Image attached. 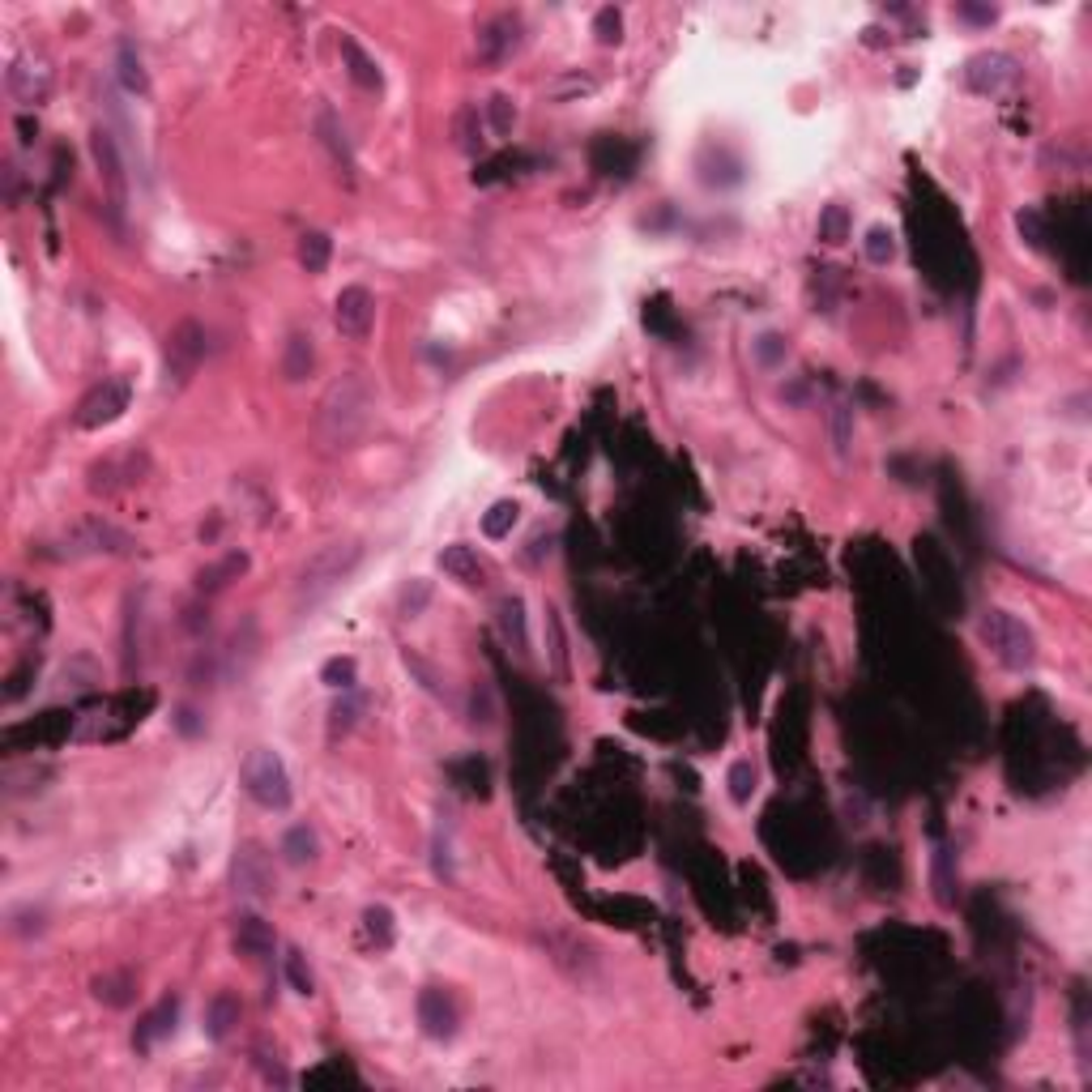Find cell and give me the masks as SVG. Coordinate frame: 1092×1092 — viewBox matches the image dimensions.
<instances>
[{
	"label": "cell",
	"instance_id": "cell-34",
	"mask_svg": "<svg viewBox=\"0 0 1092 1092\" xmlns=\"http://www.w3.org/2000/svg\"><path fill=\"white\" fill-rule=\"evenodd\" d=\"M487 111H491V129H495V133H500V137H504V133H513V120H517L513 98H508V94H495Z\"/></svg>",
	"mask_w": 1092,
	"mask_h": 1092
},
{
	"label": "cell",
	"instance_id": "cell-11",
	"mask_svg": "<svg viewBox=\"0 0 1092 1092\" xmlns=\"http://www.w3.org/2000/svg\"><path fill=\"white\" fill-rule=\"evenodd\" d=\"M521 48V22L517 18H495V22H487L482 26V35H478V56L487 64H500V61H508V56H513Z\"/></svg>",
	"mask_w": 1092,
	"mask_h": 1092
},
{
	"label": "cell",
	"instance_id": "cell-39",
	"mask_svg": "<svg viewBox=\"0 0 1092 1092\" xmlns=\"http://www.w3.org/2000/svg\"><path fill=\"white\" fill-rule=\"evenodd\" d=\"M960 18H973V22H995V9H960Z\"/></svg>",
	"mask_w": 1092,
	"mask_h": 1092
},
{
	"label": "cell",
	"instance_id": "cell-30",
	"mask_svg": "<svg viewBox=\"0 0 1092 1092\" xmlns=\"http://www.w3.org/2000/svg\"><path fill=\"white\" fill-rule=\"evenodd\" d=\"M786 354H789V342H786L782 333H760V337H756V359H760V367L786 363Z\"/></svg>",
	"mask_w": 1092,
	"mask_h": 1092
},
{
	"label": "cell",
	"instance_id": "cell-12",
	"mask_svg": "<svg viewBox=\"0 0 1092 1092\" xmlns=\"http://www.w3.org/2000/svg\"><path fill=\"white\" fill-rule=\"evenodd\" d=\"M439 568H444L457 585L465 589H474L487 580V568H482V559H478V550L470 543H448L444 550H439Z\"/></svg>",
	"mask_w": 1092,
	"mask_h": 1092
},
{
	"label": "cell",
	"instance_id": "cell-24",
	"mask_svg": "<svg viewBox=\"0 0 1092 1092\" xmlns=\"http://www.w3.org/2000/svg\"><path fill=\"white\" fill-rule=\"evenodd\" d=\"M726 786H730V798L739 802V806H747V802H751V793H756V786H760L756 764H751V760H734V764H730V773H726Z\"/></svg>",
	"mask_w": 1092,
	"mask_h": 1092
},
{
	"label": "cell",
	"instance_id": "cell-13",
	"mask_svg": "<svg viewBox=\"0 0 1092 1092\" xmlns=\"http://www.w3.org/2000/svg\"><path fill=\"white\" fill-rule=\"evenodd\" d=\"M201 354H205V333L196 329V324H180V329L172 333V346H167V363H172V372L180 380L192 376L196 363H201Z\"/></svg>",
	"mask_w": 1092,
	"mask_h": 1092
},
{
	"label": "cell",
	"instance_id": "cell-27",
	"mask_svg": "<svg viewBox=\"0 0 1092 1092\" xmlns=\"http://www.w3.org/2000/svg\"><path fill=\"white\" fill-rule=\"evenodd\" d=\"M819 239H824V244H845L849 239V209L845 205H828L824 214H819Z\"/></svg>",
	"mask_w": 1092,
	"mask_h": 1092
},
{
	"label": "cell",
	"instance_id": "cell-3",
	"mask_svg": "<svg viewBox=\"0 0 1092 1092\" xmlns=\"http://www.w3.org/2000/svg\"><path fill=\"white\" fill-rule=\"evenodd\" d=\"M244 789H248L252 802L265 806V811H287L291 798H295L287 764H282V756L278 751H269V747H257L244 760Z\"/></svg>",
	"mask_w": 1092,
	"mask_h": 1092
},
{
	"label": "cell",
	"instance_id": "cell-29",
	"mask_svg": "<svg viewBox=\"0 0 1092 1092\" xmlns=\"http://www.w3.org/2000/svg\"><path fill=\"white\" fill-rule=\"evenodd\" d=\"M427 602H431V580H410V585L402 589V615L406 619H419L423 611H427Z\"/></svg>",
	"mask_w": 1092,
	"mask_h": 1092
},
{
	"label": "cell",
	"instance_id": "cell-20",
	"mask_svg": "<svg viewBox=\"0 0 1092 1092\" xmlns=\"http://www.w3.org/2000/svg\"><path fill=\"white\" fill-rule=\"evenodd\" d=\"M342 56H346V64H350V77L359 81L363 90H380V68H376V61H372V56H367L359 44H354L350 35H342Z\"/></svg>",
	"mask_w": 1092,
	"mask_h": 1092
},
{
	"label": "cell",
	"instance_id": "cell-17",
	"mask_svg": "<svg viewBox=\"0 0 1092 1092\" xmlns=\"http://www.w3.org/2000/svg\"><path fill=\"white\" fill-rule=\"evenodd\" d=\"M176 1007H180L176 999H163L159 1007H154V1012H150V1016L137 1025V1032H133V1045H137V1049H150L159 1037H167V1032L176 1029Z\"/></svg>",
	"mask_w": 1092,
	"mask_h": 1092
},
{
	"label": "cell",
	"instance_id": "cell-23",
	"mask_svg": "<svg viewBox=\"0 0 1092 1092\" xmlns=\"http://www.w3.org/2000/svg\"><path fill=\"white\" fill-rule=\"evenodd\" d=\"M329 257H333V239L324 235V231H307L300 239V265L307 269V274H324Z\"/></svg>",
	"mask_w": 1092,
	"mask_h": 1092
},
{
	"label": "cell",
	"instance_id": "cell-7",
	"mask_svg": "<svg viewBox=\"0 0 1092 1092\" xmlns=\"http://www.w3.org/2000/svg\"><path fill=\"white\" fill-rule=\"evenodd\" d=\"M419 1025L427 1037L435 1041H448V1037H457V1025H461V1012H457V1003H452L448 990H439V986H427L419 995Z\"/></svg>",
	"mask_w": 1092,
	"mask_h": 1092
},
{
	"label": "cell",
	"instance_id": "cell-16",
	"mask_svg": "<svg viewBox=\"0 0 1092 1092\" xmlns=\"http://www.w3.org/2000/svg\"><path fill=\"white\" fill-rule=\"evenodd\" d=\"M235 1025H239V999L235 995H214L209 999V1007H205V1032L214 1041H226L235 1032Z\"/></svg>",
	"mask_w": 1092,
	"mask_h": 1092
},
{
	"label": "cell",
	"instance_id": "cell-28",
	"mask_svg": "<svg viewBox=\"0 0 1092 1092\" xmlns=\"http://www.w3.org/2000/svg\"><path fill=\"white\" fill-rule=\"evenodd\" d=\"M867 257L875 265H888L892 257H897V235H892L888 226H871L867 231Z\"/></svg>",
	"mask_w": 1092,
	"mask_h": 1092
},
{
	"label": "cell",
	"instance_id": "cell-4",
	"mask_svg": "<svg viewBox=\"0 0 1092 1092\" xmlns=\"http://www.w3.org/2000/svg\"><path fill=\"white\" fill-rule=\"evenodd\" d=\"M90 150H94V163H98V180H103V188H107V201L120 214L124 201H129V180H124V163H120L116 137H111L107 129H94Z\"/></svg>",
	"mask_w": 1092,
	"mask_h": 1092
},
{
	"label": "cell",
	"instance_id": "cell-10",
	"mask_svg": "<svg viewBox=\"0 0 1092 1092\" xmlns=\"http://www.w3.org/2000/svg\"><path fill=\"white\" fill-rule=\"evenodd\" d=\"M235 888L244 892V897H269V892H274V867H269V858L261 854L257 845L239 849V858H235Z\"/></svg>",
	"mask_w": 1092,
	"mask_h": 1092
},
{
	"label": "cell",
	"instance_id": "cell-2",
	"mask_svg": "<svg viewBox=\"0 0 1092 1092\" xmlns=\"http://www.w3.org/2000/svg\"><path fill=\"white\" fill-rule=\"evenodd\" d=\"M359 559H363V546L359 543H329V546H320L316 555L303 563L300 585H295V602H300V606H316L324 593H333L354 568H359Z\"/></svg>",
	"mask_w": 1092,
	"mask_h": 1092
},
{
	"label": "cell",
	"instance_id": "cell-38",
	"mask_svg": "<svg viewBox=\"0 0 1092 1092\" xmlns=\"http://www.w3.org/2000/svg\"><path fill=\"white\" fill-rule=\"evenodd\" d=\"M354 717H359V700H350V696H346L342 704L333 708V734H337V730H350V726H354Z\"/></svg>",
	"mask_w": 1092,
	"mask_h": 1092
},
{
	"label": "cell",
	"instance_id": "cell-32",
	"mask_svg": "<svg viewBox=\"0 0 1092 1092\" xmlns=\"http://www.w3.org/2000/svg\"><path fill=\"white\" fill-rule=\"evenodd\" d=\"M363 921H367V934L376 939V947H389L393 943V913L385 910V905H372V910L363 913Z\"/></svg>",
	"mask_w": 1092,
	"mask_h": 1092
},
{
	"label": "cell",
	"instance_id": "cell-37",
	"mask_svg": "<svg viewBox=\"0 0 1092 1092\" xmlns=\"http://www.w3.org/2000/svg\"><path fill=\"white\" fill-rule=\"evenodd\" d=\"M832 435H836V452H849V410L845 406L832 410Z\"/></svg>",
	"mask_w": 1092,
	"mask_h": 1092
},
{
	"label": "cell",
	"instance_id": "cell-21",
	"mask_svg": "<svg viewBox=\"0 0 1092 1092\" xmlns=\"http://www.w3.org/2000/svg\"><path fill=\"white\" fill-rule=\"evenodd\" d=\"M282 858L291 862V867H303V862H311L316 858V832H311L307 824H295V828H287V836H282Z\"/></svg>",
	"mask_w": 1092,
	"mask_h": 1092
},
{
	"label": "cell",
	"instance_id": "cell-18",
	"mask_svg": "<svg viewBox=\"0 0 1092 1092\" xmlns=\"http://www.w3.org/2000/svg\"><path fill=\"white\" fill-rule=\"evenodd\" d=\"M311 367H316V350H311V337L307 333H291L287 346H282V376L291 380H303Z\"/></svg>",
	"mask_w": 1092,
	"mask_h": 1092
},
{
	"label": "cell",
	"instance_id": "cell-8",
	"mask_svg": "<svg viewBox=\"0 0 1092 1092\" xmlns=\"http://www.w3.org/2000/svg\"><path fill=\"white\" fill-rule=\"evenodd\" d=\"M124 410H129V380H103L77 406V423L81 427H103V423H116Z\"/></svg>",
	"mask_w": 1092,
	"mask_h": 1092
},
{
	"label": "cell",
	"instance_id": "cell-35",
	"mask_svg": "<svg viewBox=\"0 0 1092 1092\" xmlns=\"http://www.w3.org/2000/svg\"><path fill=\"white\" fill-rule=\"evenodd\" d=\"M593 31H598V39L602 44H615L619 39V31H623V18H619V9H598V18H593Z\"/></svg>",
	"mask_w": 1092,
	"mask_h": 1092
},
{
	"label": "cell",
	"instance_id": "cell-33",
	"mask_svg": "<svg viewBox=\"0 0 1092 1092\" xmlns=\"http://www.w3.org/2000/svg\"><path fill=\"white\" fill-rule=\"evenodd\" d=\"M287 977H291L295 995H311V990H316V977H311L303 952H291V956H287Z\"/></svg>",
	"mask_w": 1092,
	"mask_h": 1092
},
{
	"label": "cell",
	"instance_id": "cell-15",
	"mask_svg": "<svg viewBox=\"0 0 1092 1092\" xmlns=\"http://www.w3.org/2000/svg\"><path fill=\"white\" fill-rule=\"evenodd\" d=\"M235 947L244 956H252V960H261V956H269L274 952V930H269V921H261V917H239L235 921Z\"/></svg>",
	"mask_w": 1092,
	"mask_h": 1092
},
{
	"label": "cell",
	"instance_id": "cell-25",
	"mask_svg": "<svg viewBox=\"0 0 1092 1092\" xmlns=\"http://www.w3.org/2000/svg\"><path fill=\"white\" fill-rule=\"evenodd\" d=\"M521 517V504L517 500H500V504H491V513L482 517V534L487 538H508L513 534V525Z\"/></svg>",
	"mask_w": 1092,
	"mask_h": 1092
},
{
	"label": "cell",
	"instance_id": "cell-22",
	"mask_svg": "<svg viewBox=\"0 0 1092 1092\" xmlns=\"http://www.w3.org/2000/svg\"><path fill=\"white\" fill-rule=\"evenodd\" d=\"M116 68H120V81L129 94H150V81H146V64H141V52L133 44H120L116 52Z\"/></svg>",
	"mask_w": 1092,
	"mask_h": 1092
},
{
	"label": "cell",
	"instance_id": "cell-9",
	"mask_svg": "<svg viewBox=\"0 0 1092 1092\" xmlns=\"http://www.w3.org/2000/svg\"><path fill=\"white\" fill-rule=\"evenodd\" d=\"M9 90L22 107L44 103L52 90V68L44 61H35V56H22V61H13V68H9Z\"/></svg>",
	"mask_w": 1092,
	"mask_h": 1092
},
{
	"label": "cell",
	"instance_id": "cell-14",
	"mask_svg": "<svg viewBox=\"0 0 1092 1092\" xmlns=\"http://www.w3.org/2000/svg\"><path fill=\"white\" fill-rule=\"evenodd\" d=\"M73 543L81 546V550H103V555H124V550L133 546V538L124 534V530H116V525L111 521H86V525H77V534H73Z\"/></svg>",
	"mask_w": 1092,
	"mask_h": 1092
},
{
	"label": "cell",
	"instance_id": "cell-6",
	"mask_svg": "<svg viewBox=\"0 0 1092 1092\" xmlns=\"http://www.w3.org/2000/svg\"><path fill=\"white\" fill-rule=\"evenodd\" d=\"M1016 81V61L1003 52H982L964 64V86L973 94H1003Z\"/></svg>",
	"mask_w": 1092,
	"mask_h": 1092
},
{
	"label": "cell",
	"instance_id": "cell-36",
	"mask_svg": "<svg viewBox=\"0 0 1092 1092\" xmlns=\"http://www.w3.org/2000/svg\"><path fill=\"white\" fill-rule=\"evenodd\" d=\"M504 632H508V641H513V632H517V641L525 649V628H521V602L517 598H508L504 602Z\"/></svg>",
	"mask_w": 1092,
	"mask_h": 1092
},
{
	"label": "cell",
	"instance_id": "cell-31",
	"mask_svg": "<svg viewBox=\"0 0 1092 1092\" xmlns=\"http://www.w3.org/2000/svg\"><path fill=\"white\" fill-rule=\"evenodd\" d=\"M320 683L350 691L354 687V658H329L320 666Z\"/></svg>",
	"mask_w": 1092,
	"mask_h": 1092
},
{
	"label": "cell",
	"instance_id": "cell-1",
	"mask_svg": "<svg viewBox=\"0 0 1092 1092\" xmlns=\"http://www.w3.org/2000/svg\"><path fill=\"white\" fill-rule=\"evenodd\" d=\"M977 636H982V645L995 654V662L1007 666V670H1029V666L1037 662V636H1032L1025 628V619H1016L1012 611H999V606L982 611V619H977Z\"/></svg>",
	"mask_w": 1092,
	"mask_h": 1092
},
{
	"label": "cell",
	"instance_id": "cell-26",
	"mask_svg": "<svg viewBox=\"0 0 1092 1092\" xmlns=\"http://www.w3.org/2000/svg\"><path fill=\"white\" fill-rule=\"evenodd\" d=\"M94 995L103 999V1003H111V1007H124L133 999V977L129 973H111V977H98L94 982Z\"/></svg>",
	"mask_w": 1092,
	"mask_h": 1092
},
{
	"label": "cell",
	"instance_id": "cell-19",
	"mask_svg": "<svg viewBox=\"0 0 1092 1092\" xmlns=\"http://www.w3.org/2000/svg\"><path fill=\"white\" fill-rule=\"evenodd\" d=\"M244 572H248V555H244V550H231V555H222L218 563H209V568L196 576V585H201V593H218V589H226L231 580H239Z\"/></svg>",
	"mask_w": 1092,
	"mask_h": 1092
},
{
	"label": "cell",
	"instance_id": "cell-5",
	"mask_svg": "<svg viewBox=\"0 0 1092 1092\" xmlns=\"http://www.w3.org/2000/svg\"><path fill=\"white\" fill-rule=\"evenodd\" d=\"M333 320H337V329H342V337H350V342H363V337L372 333V324H376L372 291H367V287H346L342 295H337V303H333Z\"/></svg>",
	"mask_w": 1092,
	"mask_h": 1092
}]
</instances>
